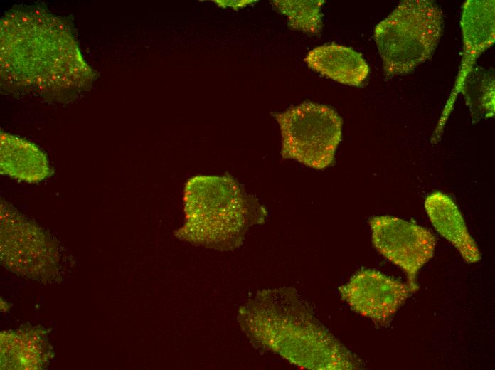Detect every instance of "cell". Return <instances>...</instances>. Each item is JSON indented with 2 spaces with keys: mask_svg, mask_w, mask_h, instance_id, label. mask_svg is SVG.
Returning a JSON list of instances; mask_svg holds the SVG:
<instances>
[{
  "mask_svg": "<svg viewBox=\"0 0 495 370\" xmlns=\"http://www.w3.org/2000/svg\"><path fill=\"white\" fill-rule=\"evenodd\" d=\"M1 258L14 264L39 265L54 261L53 242L4 201L1 203Z\"/></svg>",
  "mask_w": 495,
  "mask_h": 370,
  "instance_id": "9c48e42d",
  "label": "cell"
},
{
  "mask_svg": "<svg viewBox=\"0 0 495 370\" xmlns=\"http://www.w3.org/2000/svg\"><path fill=\"white\" fill-rule=\"evenodd\" d=\"M1 88L47 100H68L95 77L69 26L38 7H19L1 20Z\"/></svg>",
  "mask_w": 495,
  "mask_h": 370,
  "instance_id": "6da1fadb",
  "label": "cell"
},
{
  "mask_svg": "<svg viewBox=\"0 0 495 370\" xmlns=\"http://www.w3.org/2000/svg\"><path fill=\"white\" fill-rule=\"evenodd\" d=\"M0 139L1 174L28 183H38L51 175L46 154L36 144L2 132Z\"/></svg>",
  "mask_w": 495,
  "mask_h": 370,
  "instance_id": "7c38bea8",
  "label": "cell"
},
{
  "mask_svg": "<svg viewBox=\"0 0 495 370\" xmlns=\"http://www.w3.org/2000/svg\"><path fill=\"white\" fill-rule=\"evenodd\" d=\"M369 224L376 250L405 272L408 285L412 292H416L417 274L434 254V235L424 227L390 216H375Z\"/></svg>",
  "mask_w": 495,
  "mask_h": 370,
  "instance_id": "8992f818",
  "label": "cell"
},
{
  "mask_svg": "<svg viewBox=\"0 0 495 370\" xmlns=\"http://www.w3.org/2000/svg\"><path fill=\"white\" fill-rule=\"evenodd\" d=\"M425 208L434 228L456 248L467 263L480 260V251L459 209L449 196L440 191L432 192L426 197Z\"/></svg>",
  "mask_w": 495,
  "mask_h": 370,
  "instance_id": "30bf717a",
  "label": "cell"
},
{
  "mask_svg": "<svg viewBox=\"0 0 495 370\" xmlns=\"http://www.w3.org/2000/svg\"><path fill=\"white\" fill-rule=\"evenodd\" d=\"M185 222L175 232L180 240L220 251L243 243L249 228L263 223L266 208L232 176L197 175L185 183Z\"/></svg>",
  "mask_w": 495,
  "mask_h": 370,
  "instance_id": "3957f363",
  "label": "cell"
},
{
  "mask_svg": "<svg viewBox=\"0 0 495 370\" xmlns=\"http://www.w3.org/2000/svg\"><path fill=\"white\" fill-rule=\"evenodd\" d=\"M442 12L430 0H404L374 30L388 77L412 73L429 60L440 39Z\"/></svg>",
  "mask_w": 495,
  "mask_h": 370,
  "instance_id": "277c9868",
  "label": "cell"
},
{
  "mask_svg": "<svg viewBox=\"0 0 495 370\" xmlns=\"http://www.w3.org/2000/svg\"><path fill=\"white\" fill-rule=\"evenodd\" d=\"M238 322L250 342L289 363L311 370H349L361 359L316 318L294 287L263 290L243 305Z\"/></svg>",
  "mask_w": 495,
  "mask_h": 370,
  "instance_id": "7a4b0ae2",
  "label": "cell"
},
{
  "mask_svg": "<svg viewBox=\"0 0 495 370\" xmlns=\"http://www.w3.org/2000/svg\"><path fill=\"white\" fill-rule=\"evenodd\" d=\"M304 62L313 70L352 86H360L370 70L361 53L336 43L323 45L309 51Z\"/></svg>",
  "mask_w": 495,
  "mask_h": 370,
  "instance_id": "8fae6325",
  "label": "cell"
},
{
  "mask_svg": "<svg viewBox=\"0 0 495 370\" xmlns=\"http://www.w3.org/2000/svg\"><path fill=\"white\" fill-rule=\"evenodd\" d=\"M324 0H277L271 4L287 17L290 28L319 34L322 28L321 8Z\"/></svg>",
  "mask_w": 495,
  "mask_h": 370,
  "instance_id": "4fadbf2b",
  "label": "cell"
},
{
  "mask_svg": "<svg viewBox=\"0 0 495 370\" xmlns=\"http://www.w3.org/2000/svg\"><path fill=\"white\" fill-rule=\"evenodd\" d=\"M339 291L353 311L379 325L388 322L412 292L408 285L371 269L357 272Z\"/></svg>",
  "mask_w": 495,
  "mask_h": 370,
  "instance_id": "ba28073f",
  "label": "cell"
},
{
  "mask_svg": "<svg viewBox=\"0 0 495 370\" xmlns=\"http://www.w3.org/2000/svg\"><path fill=\"white\" fill-rule=\"evenodd\" d=\"M218 6L222 8L232 7L233 9L242 8L247 4H250L256 1L242 0V1H225V0H213Z\"/></svg>",
  "mask_w": 495,
  "mask_h": 370,
  "instance_id": "5bb4252c",
  "label": "cell"
},
{
  "mask_svg": "<svg viewBox=\"0 0 495 370\" xmlns=\"http://www.w3.org/2000/svg\"><path fill=\"white\" fill-rule=\"evenodd\" d=\"M271 114L280 127L283 159H292L318 170L333 163L343 125L341 117L334 110L305 102Z\"/></svg>",
  "mask_w": 495,
  "mask_h": 370,
  "instance_id": "5b68a950",
  "label": "cell"
},
{
  "mask_svg": "<svg viewBox=\"0 0 495 370\" xmlns=\"http://www.w3.org/2000/svg\"><path fill=\"white\" fill-rule=\"evenodd\" d=\"M463 54L458 75L432 138L436 142L454 108L457 95L463 92L477 59L494 43L495 7L494 0H467L461 17Z\"/></svg>",
  "mask_w": 495,
  "mask_h": 370,
  "instance_id": "52a82bcc",
  "label": "cell"
}]
</instances>
